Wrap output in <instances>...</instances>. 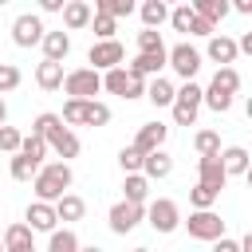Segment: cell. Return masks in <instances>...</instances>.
<instances>
[{
    "mask_svg": "<svg viewBox=\"0 0 252 252\" xmlns=\"http://www.w3.org/2000/svg\"><path fill=\"white\" fill-rule=\"evenodd\" d=\"M71 181H75V173H71V161H47V165L35 173V181H32V189H35V201H47V205H55L59 197H67Z\"/></svg>",
    "mask_w": 252,
    "mask_h": 252,
    "instance_id": "6da1fadb",
    "label": "cell"
},
{
    "mask_svg": "<svg viewBox=\"0 0 252 252\" xmlns=\"http://www.w3.org/2000/svg\"><path fill=\"white\" fill-rule=\"evenodd\" d=\"M146 224H150L154 232H161V236L177 232V228H181V209H177V201H169V197L150 201V205H146Z\"/></svg>",
    "mask_w": 252,
    "mask_h": 252,
    "instance_id": "7a4b0ae2",
    "label": "cell"
},
{
    "mask_svg": "<svg viewBox=\"0 0 252 252\" xmlns=\"http://www.w3.org/2000/svg\"><path fill=\"white\" fill-rule=\"evenodd\" d=\"M63 91H67L71 98L94 102V94L102 91V75H98L94 67H75V71H67V79H63Z\"/></svg>",
    "mask_w": 252,
    "mask_h": 252,
    "instance_id": "3957f363",
    "label": "cell"
},
{
    "mask_svg": "<svg viewBox=\"0 0 252 252\" xmlns=\"http://www.w3.org/2000/svg\"><path fill=\"white\" fill-rule=\"evenodd\" d=\"M181 224H185V232H189L193 240H205V244H217V240L224 236V220H220V213H213V209L189 213V220H181Z\"/></svg>",
    "mask_w": 252,
    "mask_h": 252,
    "instance_id": "277c9868",
    "label": "cell"
},
{
    "mask_svg": "<svg viewBox=\"0 0 252 252\" xmlns=\"http://www.w3.org/2000/svg\"><path fill=\"white\" fill-rule=\"evenodd\" d=\"M142 220H146V205H130V201H114V205H110V213H106V224H110V232H114V236L134 232Z\"/></svg>",
    "mask_w": 252,
    "mask_h": 252,
    "instance_id": "5b68a950",
    "label": "cell"
},
{
    "mask_svg": "<svg viewBox=\"0 0 252 252\" xmlns=\"http://www.w3.org/2000/svg\"><path fill=\"white\" fill-rule=\"evenodd\" d=\"M122 59H126V51H122V43H118V39H94V43H91V51H87V63H91L98 75H106V71L122 67Z\"/></svg>",
    "mask_w": 252,
    "mask_h": 252,
    "instance_id": "8992f818",
    "label": "cell"
},
{
    "mask_svg": "<svg viewBox=\"0 0 252 252\" xmlns=\"http://www.w3.org/2000/svg\"><path fill=\"white\" fill-rule=\"evenodd\" d=\"M43 35H47V28L35 12H24L12 20V43L16 47H35V43H43Z\"/></svg>",
    "mask_w": 252,
    "mask_h": 252,
    "instance_id": "52a82bcc",
    "label": "cell"
},
{
    "mask_svg": "<svg viewBox=\"0 0 252 252\" xmlns=\"http://www.w3.org/2000/svg\"><path fill=\"white\" fill-rule=\"evenodd\" d=\"M169 71H173L177 79L193 83V75L201 71V51H197L193 43H173V47H169Z\"/></svg>",
    "mask_w": 252,
    "mask_h": 252,
    "instance_id": "ba28073f",
    "label": "cell"
},
{
    "mask_svg": "<svg viewBox=\"0 0 252 252\" xmlns=\"http://www.w3.org/2000/svg\"><path fill=\"white\" fill-rule=\"evenodd\" d=\"M24 224L32 228V232H55L59 228V213H55V205H47V201H32L28 209H24Z\"/></svg>",
    "mask_w": 252,
    "mask_h": 252,
    "instance_id": "9c48e42d",
    "label": "cell"
},
{
    "mask_svg": "<svg viewBox=\"0 0 252 252\" xmlns=\"http://www.w3.org/2000/svg\"><path fill=\"white\" fill-rule=\"evenodd\" d=\"M47 150H55V154H59V161H71V158H79L83 142H79V134H75L67 122H59V126L47 134Z\"/></svg>",
    "mask_w": 252,
    "mask_h": 252,
    "instance_id": "30bf717a",
    "label": "cell"
},
{
    "mask_svg": "<svg viewBox=\"0 0 252 252\" xmlns=\"http://www.w3.org/2000/svg\"><path fill=\"white\" fill-rule=\"evenodd\" d=\"M169 67V51H154V55H134L130 63H126V71L130 75H138V79H161V71Z\"/></svg>",
    "mask_w": 252,
    "mask_h": 252,
    "instance_id": "8fae6325",
    "label": "cell"
},
{
    "mask_svg": "<svg viewBox=\"0 0 252 252\" xmlns=\"http://www.w3.org/2000/svg\"><path fill=\"white\" fill-rule=\"evenodd\" d=\"M165 138H169V126H165V122H142L138 134H134V146L150 158V154H158V150L165 146Z\"/></svg>",
    "mask_w": 252,
    "mask_h": 252,
    "instance_id": "7c38bea8",
    "label": "cell"
},
{
    "mask_svg": "<svg viewBox=\"0 0 252 252\" xmlns=\"http://www.w3.org/2000/svg\"><path fill=\"white\" fill-rule=\"evenodd\" d=\"M197 181H201V185H209L213 193H220V189L228 185V173H224L220 158H197Z\"/></svg>",
    "mask_w": 252,
    "mask_h": 252,
    "instance_id": "4fadbf2b",
    "label": "cell"
},
{
    "mask_svg": "<svg viewBox=\"0 0 252 252\" xmlns=\"http://www.w3.org/2000/svg\"><path fill=\"white\" fill-rule=\"evenodd\" d=\"M205 55H209L213 63H220V67H232V63H236V55H240V39L213 35V39H209V47H205Z\"/></svg>",
    "mask_w": 252,
    "mask_h": 252,
    "instance_id": "5bb4252c",
    "label": "cell"
},
{
    "mask_svg": "<svg viewBox=\"0 0 252 252\" xmlns=\"http://www.w3.org/2000/svg\"><path fill=\"white\" fill-rule=\"evenodd\" d=\"M220 165H224L228 177H244L248 165H252V158H248L244 146H224V150H220Z\"/></svg>",
    "mask_w": 252,
    "mask_h": 252,
    "instance_id": "9a60e30c",
    "label": "cell"
},
{
    "mask_svg": "<svg viewBox=\"0 0 252 252\" xmlns=\"http://www.w3.org/2000/svg\"><path fill=\"white\" fill-rule=\"evenodd\" d=\"M91 20H94V8H91L87 0H67V8H63V28L79 32V28H87Z\"/></svg>",
    "mask_w": 252,
    "mask_h": 252,
    "instance_id": "2e32d148",
    "label": "cell"
},
{
    "mask_svg": "<svg viewBox=\"0 0 252 252\" xmlns=\"http://www.w3.org/2000/svg\"><path fill=\"white\" fill-rule=\"evenodd\" d=\"M39 47H43V59H51V63H63V59L71 55V35H67V32H47Z\"/></svg>",
    "mask_w": 252,
    "mask_h": 252,
    "instance_id": "e0dca14e",
    "label": "cell"
},
{
    "mask_svg": "<svg viewBox=\"0 0 252 252\" xmlns=\"http://www.w3.org/2000/svg\"><path fill=\"white\" fill-rule=\"evenodd\" d=\"M63 79H67L63 63H51V59H43V63L35 67V87H39V91H59V87H63Z\"/></svg>",
    "mask_w": 252,
    "mask_h": 252,
    "instance_id": "ac0fdd59",
    "label": "cell"
},
{
    "mask_svg": "<svg viewBox=\"0 0 252 252\" xmlns=\"http://www.w3.org/2000/svg\"><path fill=\"white\" fill-rule=\"evenodd\" d=\"M146 197H150V177H146V173H126V177H122V201L146 205Z\"/></svg>",
    "mask_w": 252,
    "mask_h": 252,
    "instance_id": "d6986e66",
    "label": "cell"
},
{
    "mask_svg": "<svg viewBox=\"0 0 252 252\" xmlns=\"http://www.w3.org/2000/svg\"><path fill=\"white\" fill-rule=\"evenodd\" d=\"M102 91H110V94H118V98H130V91H134V75H130L126 67H114V71L102 75Z\"/></svg>",
    "mask_w": 252,
    "mask_h": 252,
    "instance_id": "ffe728a7",
    "label": "cell"
},
{
    "mask_svg": "<svg viewBox=\"0 0 252 252\" xmlns=\"http://www.w3.org/2000/svg\"><path fill=\"white\" fill-rule=\"evenodd\" d=\"M146 98L154 102V106H169L173 110V102H177V87L161 75V79H150V87H146Z\"/></svg>",
    "mask_w": 252,
    "mask_h": 252,
    "instance_id": "44dd1931",
    "label": "cell"
},
{
    "mask_svg": "<svg viewBox=\"0 0 252 252\" xmlns=\"http://www.w3.org/2000/svg\"><path fill=\"white\" fill-rule=\"evenodd\" d=\"M55 213H59V220H63V224H75V220H83V217H87V201H83L79 193H67V197H59V201H55Z\"/></svg>",
    "mask_w": 252,
    "mask_h": 252,
    "instance_id": "7402d4cb",
    "label": "cell"
},
{
    "mask_svg": "<svg viewBox=\"0 0 252 252\" xmlns=\"http://www.w3.org/2000/svg\"><path fill=\"white\" fill-rule=\"evenodd\" d=\"M4 248H8V252H20V248H35V232H32L24 220H16V224H8V228H4Z\"/></svg>",
    "mask_w": 252,
    "mask_h": 252,
    "instance_id": "603a6c76",
    "label": "cell"
},
{
    "mask_svg": "<svg viewBox=\"0 0 252 252\" xmlns=\"http://www.w3.org/2000/svg\"><path fill=\"white\" fill-rule=\"evenodd\" d=\"M193 12H197L201 20H209V24L217 28V24H220V20H224V16L232 12V4H228V0H193Z\"/></svg>",
    "mask_w": 252,
    "mask_h": 252,
    "instance_id": "cb8c5ba5",
    "label": "cell"
},
{
    "mask_svg": "<svg viewBox=\"0 0 252 252\" xmlns=\"http://www.w3.org/2000/svg\"><path fill=\"white\" fill-rule=\"evenodd\" d=\"M138 16H142V24H146L150 32H158V28L169 20V4H165V0H146V4L138 8Z\"/></svg>",
    "mask_w": 252,
    "mask_h": 252,
    "instance_id": "d4e9b609",
    "label": "cell"
},
{
    "mask_svg": "<svg viewBox=\"0 0 252 252\" xmlns=\"http://www.w3.org/2000/svg\"><path fill=\"white\" fill-rule=\"evenodd\" d=\"M142 173H146L150 181H165V177L173 173V158H169L165 150H158V154H150V158H146V165H142Z\"/></svg>",
    "mask_w": 252,
    "mask_h": 252,
    "instance_id": "484cf974",
    "label": "cell"
},
{
    "mask_svg": "<svg viewBox=\"0 0 252 252\" xmlns=\"http://www.w3.org/2000/svg\"><path fill=\"white\" fill-rule=\"evenodd\" d=\"M47 252H83V244H79L75 228H55L47 236Z\"/></svg>",
    "mask_w": 252,
    "mask_h": 252,
    "instance_id": "4316f807",
    "label": "cell"
},
{
    "mask_svg": "<svg viewBox=\"0 0 252 252\" xmlns=\"http://www.w3.org/2000/svg\"><path fill=\"white\" fill-rule=\"evenodd\" d=\"M193 150L201 158H220V134L217 130H197L193 134Z\"/></svg>",
    "mask_w": 252,
    "mask_h": 252,
    "instance_id": "83f0119b",
    "label": "cell"
},
{
    "mask_svg": "<svg viewBox=\"0 0 252 252\" xmlns=\"http://www.w3.org/2000/svg\"><path fill=\"white\" fill-rule=\"evenodd\" d=\"M43 165L39 161H32V158H24V154H16L12 161H8V173H12V181H35V173H39Z\"/></svg>",
    "mask_w": 252,
    "mask_h": 252,
    "instance_id": "f1b7e54d",
    "label": "cell"
},
{
    "mask_svg": "<svg viewBox=\"0 0 252 252\" xmlns=\"http://www.w3.org/2000/svg\"><path fill=\"white\" fill-rule=\"evenodd\" d=\"M169 24H173V32H189V35H193V24H197L193 4H177V8H169Z\"/></svg>",
    "mask_w": 252,
    "mask_h": 252,
    "instance_id": "f546056e",
    "label": "cell"
},
{
    "mask_svg": "<svg viewBox=\"0 0 252 252\" xmlns=\"http://www.w3.org/2000/svg\"><path fill=\"white\" fill-rule=\"evenodd\" d=\"M209 87H217V91H224V94H236V91H240V71H236V67H217V75H213Z\"/></svg>",
    "mask_w": 252,
    "mask_h": 252,
    "instance_id": "4dcf8cb0",
    "label": "cell"
},
{
    "mask_svg": "<svg viewBox=\"0 0 252 252\" xmlns=\"http://www.w3.org/2000/svg\"><path fill=\"white\" fill-rule=\"evenodd\" d=\"M87 110H91V102H83V98H67L59 118H63L67 126H87Z\"/></svg>",
    "mask_w": 252,
    "mask_h": 252,
    "instance_id": "1f68e13d",
    "label": "cell"
},
{
    "mask_svg": "<svg viewBox=\"0 0 252 252\" xmlns=\"http://www.w3.org/2000/svg\"><path fill=\"white\" fill-rule=\"evenodd\" d=\"M118 165H122V173H142V165H146V154L130 142V146H122L118 150Z\"/></svg>",
    "mask_w": 252,
    "mask_h": 252,
    "instance_id": "d6a6232c",
    "label": "cell"
},
{
    "mask_svg": "<svg viewBox=\"0 0 252 252\" xmlns=\"http://www.w3.org/2000/svg\"><path fill=\"white\" fill-rule=\"evenodd\" d=\"M94 12L118 20V16H130V12H138V8H134V0H94Z\"/></svg>",
    "mask_w": 252,
    "mask_h": 252,
    "instance_id": "836d02e7",
    "label": "cell"
},
{
    "mask_svg": "<svg viewBox=\"0 0 252 252\" xmlns=\"http://www.w3.org/2000/svg\"><path fill=\"white\" fill-rule=\"evenodd\" d=\"M177 102L189 106V110H201V106H205V87H197V83H181V87H177Z\"/></svg>",
    "mask_w": 252,
    "mask_h": 252,
    "instance_id": "e575fe53",
    "label": "cell"
},
{
    "mask_svg": "<svg viewBox=\"0 0 252 252\" xmlns=\"http://www.w3.org/2000/svg\"><path fill=\"white\" fill-rule=\"evenodd\" d=\"M217 197H220V193H213V189H209V185H201V181L189 189V205H193V213H205V209H213V205H217Z\"/></svg>",
    "mask_w": 252,
    "mask_h": 252,
    "instance_id": "d590c367",
    "label": "cell"
},
{
    "mask_svg": "<svg viewBox=\"0 0 252 252\" xmlns=\"http://www.w3.org/2000/svg\"><path fill=\"white\" fill-rule=\"evenodd\" d=\"M154 51H169V47H165L161 32H150V28H142V32H138V55H154Z\"/></svg>",
    "mask_w": 252,
    "mask_h": 252,
    "instance_id": "8d00e7d4",
    "label": "cell"
},
{
    "mask_svg": "<svg viewBox=\"0 0 252 252\" xmlns=\"http://www.w3.org/2000/svg\"><path fill=\"white\" fill-rule=\"evenodd\" d=\"M205 106H209L213 114H228V110H232V94H224V91H217V87H205Z\"/></svg>",
    "mask_w": 252,
    "mask_h": 252,
    "instance_id": "74e56055",
    "label": "cell"
},
{
    "mask_svg": "<svg viewBox=\"0 0 252 252\" xmlns=\"http://www.w3.org/2000/svg\"><path fill=\"white\" fill-rule=\"evenodd\" d=\"M59 122H63V118H59V114H51V110H43V114H35V118H32V134H35V138H43V142H47V134H51V130H55V126H59Z\"/></svg>",
    "mask_w": 252,
    "mask_h": 252,
    "instance_id": "f35d334b",
    "label": "cell"
},
{
    "mask_svg": "<svg viewBox=\"0 0 252 252\" xmlns=\"http://www.w3.org/2000/svg\"><path fill=\"white\" fill-rule=\"evenodd\" d=\"M20 154L43 165V158H47V142H43V138H35V134H24V146H20Z\"/></svg>",
    "mask_w": 252,
    "mask_h": 252,
    "instance_id": "ab89813d",
    "label": "cell"
},
{
    "mask_svg": "<svg viewBox=\"0 0 252 252\" xmlns=\"http://www.w3.org/2000/svg\"><path fill=\"white\" fill-rule=\"evenodd\" d=\"M20 146H24V134H20L16 126H0V150L16 158V154H20Z\"/></svg>",
    "mask_w": 252,
    "mask_h": 252,
    "instance_id": "60d3db41",
    "label": "cell"
},
{
    "mask_svg": "<svg viewBox=\"0 0 252 252\" xmlns=\"http://www.w3.org/2000/svg\"><path fill=\"white\" fill-rule=\"evenodd\" d=\"M20 79H24V75H20V67H16V63H0V94L16 91V87H20Z\"/></svg>",
    "mask_w": 252,
    "mask_h": 252,
    "instance_id": "b9f144b4",
    "label": "cell"
},
{
    "mask_svg": "<svg viewBox=\"0 0 252 252\" xmlns=\"http://www.w3.org/2000/svg\"><path fill=\"white\" fill-rule=\"evenodd\" d=\"M91 28H94V35H98V39H114V32H118V20H110V16H98V12H94Z\"/></svg>",
    "mask_w": 252,
    "mask_h": 252,
    "instance_id": "7bdbcfd3",
    "label": "cell"
},
{
    "mask_svg": "<svg viewBox=\"0 0 252 252\" xmlns=\"http://www.w3.org/2000/svg\"><path fill=\"white\" fill-rule=\"evenodd\" d=\"M106 122H110V106L94 98V102H91V110H87V126H106Z\"/></svg>",
    "mask_w": 252,
    "mask_h": 252,
    "instance_id": "ee69618b",
    "label": "cell"
},
{
    "mask_svg": "<svg viewBox=\"0 0 252 252\" xmlns=\"http://www.w3.org/2000/svg\"><path fill=\"white\" fill-rule=\"evenodd\" d=\"M173 122H177V126H197V110H189V106L173 102Z\"/></svg>",
    "mask_w": 252,
    "mask_h": 252,
    "instance_id": "f6af8a7d",
    "label": "cell"
},
{
    "mask_svg": "<svg viewBox=\"0 0 252 252\" xmlns=\"http://www.w3.org/2000/svg\"><path fill=\"white\" fill-rule=\"evenodd\" d=\"M213 252H240V240H232V236H220V240L213 244Z\"/></svg>",
    "mask_w": 252,
    "mask_h": 252,
    "instance_id": "bcb514c9",
    "label": "cell"
},
{
    "mask_svg": "<svg viewBox=\"0 0 252 252\" xmlns=\"http://www.w3.org/2000/svg\"><path fill=\"white\" fill-rule=\"evenodd\" d=\"M39 8H43V12H63L67 0H39Z\"/></svg>",
    "mask_w": 252,
    "mask_h": 252,
    "instance_id": "7dc6e473",
    "label": "cell"
},
{
    "mask_svg": "<svg viewBox=\"0 0 252 252\" xmlns=\"http://www.w3.org/2000/svg\"><path fill=\"white\" fill-rule=\"evenodd\" d=\"M232 12H240V16H252V0H236V4H232Z\"/></svg>",
    "mask_w": 252,
    "mask_h": 252,
    "instance_id": "c3c4849f",
    "label": "cell"
},
{
    "mask_svg": "<svg viewBox=\"0 0 252 252\" xmlns=\"http://www.w3.org/2000/svg\"><path fill=\"white\" fill-rule=\"evenodd\" d=\"M240 51H244V55H252V32H244V35H240Z\"/></svg>",
    "mask_w": 252,
    "mask_h": 252,
    "instance_id": "681fc988",
    "label": "cell"
},
{
    "mask_svg": "<svg viewBox=\"0 0 252 252\" xmlns=\"http://www.w3.org/2000/svg\"><path fill=\"white\" fill-rule=\"evenodd\" d=\"M240 252H252V232H244V236H240Z\"/></svg>",
    "mask_w": 252,
    "mask_h": 252,
    "instance_id": "f907efd6",
    "label": "cell"
},
{
    "mask_svg": "<svg viewBox=\"0 0 252 252\" xmlns=\"http://www.w3.org/2000/svg\"><path fill=\"white\" fill-rule=\"evenodd\" d=\"M0 126H8V102L0 98Z\"/></svg>",
    "mask_w": 252,
    "mask_h": 252,
    "instance_id": "816d5d0a",
    "label": "cell"
},
{
    "mask_svg": "<svg viewBox=\"0 0 252 252\" xmlns=\"http://www.w3.org/2000/svg\"><path fill=\"white\" fill-rule=\"evenodd\" d=\"M244 114H248V122H252V94H248V102H244Z\"/></svg>",
    "mask_w": 252,
    "mask_h": 252,
    "instance_id": "f5cc1de1",
    "label": "cell"
},
{
    "mask_svg": "<svg viewBox=\"0 0 252 252\" xmlns=\"http://www.w3.org/2000/svg\"><path fill=\"white\" fill-rule=\"evenodd\" d=\"M83 252H102V248L98 244H83Z\"/></svg>",
    "mask_w": 252,
    "mask_h": 252,
    "instance_id": "db71d44e",
    "label": "cell"
},
{
    "mask_svg": "<svg viewBox=\"0 0 252 252\" xmlns=\"http://www.w3.org/2000/svg\"><path fill=\"white\" fill-rule=\"evenodd\" d=\"M244 181H248V189H252V165H248V173H244Z\"/></svg>",
    "mask_w": 252,
    "mask_h": 252,
    "instance_id": "11a10c76",
    "label": "cell"
},
{
    "mask_svg": "<svg viewBox=\"0 0 252 252\" xmlns=\"http://www.w3.org/2000/svg\"><path fill=\"white\" fill-rule=\"evenodd\" d=\"M0 252H8V248H4V236H0Z\"/></svg>",
    "mask_w": 252,
    "mask_h": 252,
    "instance_id": "9f6ffc18",
    "label": "cell"
},
{
    "mask_svg": "<svg viewBox=\"0 0 252 252\" xmlns=\"http://www.w3.org/2000/svg\"><path fill=\"white\" fill-rule=\"evenodd\" d=\"M130 252H150V248H130Z\"/></svg>",
    "mask_w": 252,
    "mask_h": 252,
    "instance_id": "6f0895ef",
    "label": "cell"
},
{
    "mask_svg": "<svg viewBox=\"0 0 252 252\" xmlns=\"http://www.w3.org/2000/svg\"><path fill=\"white\" fill-rule=\"evenodd\" d=\"M20 252H35V248H20Z\"/></svg>",
    "mask_w": 252,
    "mask_h": 252,
    "instance_id": "680465c9",
    "label": "cell"
}]
</instances>
